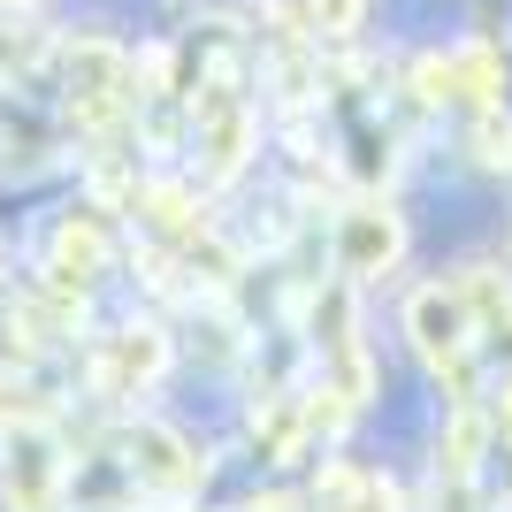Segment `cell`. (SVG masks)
<instances>
[{
    "instance_id": "obj_1",
    "label": "cell",
    "mask_w": 512,
    "mask_h": 512,
    "mask_svg": "<svg viewBox=\"0 0 512 512\" xmlns=\"http://www.w3.org/2000/svg\"><path fill=\"white\" fill-rule=\"evenodd\" d=\"M184 100H192V138H199V184L222 192V184L245 176V161H253V146H260V115H253V100H245L237 62L214 54V62L199 69V85H184Z\"/></svg>"
},
{
    "instance_id": "obj_2",
    "label": "cell",
    "mask_w": 512,
    "mask_h": 512,
    "mask_svg": "<svg viewBox=\"0 0 512 512\" xmlns=\"http://www.w3.org/2000/svg\"><path fill=\"white\" fill-rule=\"evenodd\" d=\"M54 62H62V107H69V123L92 130V138H107V130L130 115V54L115 39H100V31H85V39H69Z\"/></svg>"
},
{
    "instance_id": "obj_3",
    "label": "cell",
    "mask_w": 512,
    "mask_h": 512,
    "mask_svg": "<svg viewBox=\"0 0 512 512\" xmlns=\"http://www.w3.org/2000/svg\"><path fill=\"white\" fill-rule=\"evenodd\" d=\"M406 337L451 398H474V337H482V321L467 314V299L451 283H428V291L406 299Z\"/></svg>"
},
{
    "instance_id": "obj_4",
    "label": "cell",
    "mask_w": 512,
    "mask_h": 512,
    "mask_svg": "<svg viewBox=\"0 0 512 512\" xmlns=\"http://www.w3.org/2000/svg\"><path fill=\"white\" fill-rule=\"evenodd\" d=\"M115 459H123L130 490L146 497V505H192L199 482H207V451L192 444V436H176V428L161 421H130L123 436H115Z\"/></svg>"
},
{
    "instance_id": "obj_5",
    "label": "cell",
    "mask_w": 512,
    "mask_h": 512,
    "mask_svg": "<svg viewBox=\"0 0 512 512\" xmlns=\"http://www.w3.org/2000/svg\"><path fill=\"white\" fill-rule=\"evenodd\" d=\"M314 352H321V390L360 413L367 398H375V367H367L360 314H352V283H344V276L314 291Z\"/></svg>"
},
{
    "instance_id": "obj_6",
    "label": "cell",
    "mask_w": 512,
    "mask_h": 512,
    "mask_svg": "<svg viewBox=\"0 0 512 512\" xmlns=\"http://www.w3.org/2000/svg\"><path fill=\"white\" fill-rule=\"evenodd\" d=\"M0 505L8 512H69V459L54 451L46 421H23L0 459Z\"/></svg>"
},
{
    "instance_id": "obj_7",
    "label": "cell",
    "mask_w": 512,
    "mask_h": 512,
    "mask_svg": "<svg viewBox=\"0 0 512 512\" xmlns=\"http://www.w3.org/2000/svg\"><path fill=\"white\" fill-rule=\"evenodd\" d=\"M169 375V329L161 321H123L92 344V390L100 398H138Z\"/></svg>"
},
{
    "instance_id": "obj_8",
    "label": "cell",
    "mask_w": 512,
    "mask_h": 512,
    "mask_svg": "<svg viewBox=\"0 0 512 512\" xmlns=\"http://www.w3.org/2000/svg\"><path fill=\"white\" fill-rule=\"evenodd\" d=\"M406 253V222L390 214V199H352L337 214V276L344 283H375L398 268Z\"/></svg>"
},
{
    "instance_id": "obj_9",
    "label": "cell",
    "mask_w": 512,
    "mask_h": 512,
    "mask_svg": "<svg viewBox=\"0 0 512 512\" xmlns=\"http://www.w3.org/2000/svg\"><path fill=\"white\" fill-rule=\"evenodd\" d=\"M100 214L107 207H69L62 222H54V237H46V268L69 276V283H85V291H92V276H107V260H115V237H107Z\"/></svg>"
},
{
    "instance_id": "obj_10",
    "label": "cell",
    "mask_w": 512,
    "mask_h": 512,
    "mask_svg": "<svg viewBox=\"0 0 512 512\" xmlns=\"http://www.w3.org/2000/svg\"><path fill=\"white\" fill-rule=\"evenodd\" d=\"M130 214H138V230H146V245H192L199 230H214L207 214H199V192L192 184H169V176H161V184H138V192H130Z\"/></svg>"
},
{
    "instance_id": "obj_11",
    "label": "cell",
    "mask_w": 512,
    "mask_h": 512,
    "mask_svg": "<svg viewBox=\"0 0 512 512\" xmlns=\"http://www.w3.org/2000/svg\"><path fill=\"white\" fill-rule=\"evenodd\" d=\"M306 436H314V413H306V390H268L253 406V444L260 459H276V467H291L306 451Z\"/></svg>"
},
{
    "instance_id": "obj_12",
    "label": "cell",
    "mask_w": 512,
    "mask_h": 512,
    "mask_svg": "<svg viewBox=\"0 0 512 512\" xmlns=\"http://www.w3.org/2000/svg\"><path fill=\"white\" fill-rule=\"evenodd\" d=\"M482 444H490V413L474 406V398H459V406H451V428H444V451H436V474H444V482H474Z\"/></svg>"
},
{
    "instance_id": "obj_13",
    "label": "cell",
    "mask_w": 512,
    "mask_h": 512,
    "mask_svg": "<svg viewBox=\"0 0 512 512\" xmlns=\"http://www.w3.org/2000/svg\"><path fill=\"white\" fill-rule=\"evenodd\" d=\"M451 85H459V100L474 107H505V62H497V46H459L451 54Z\"/></svg>"
},
{
    "instance_id": "obj_14",
    "label": "cell",
    "mask_w": 512,
    "mask_h": 512,
    "mask_svg": "<svg viewBox=\"0 0 512 512\" xmlns=\"http://www.w3.org/2000/svg\"><path fill=\"white\" fill-rule=\"evenodd\" d=\"M451 291L467 299V314H474V321H490V314H505V306H512V283H505V268H490V260H474V268H467L459 283H451Z\"/></svg>"
},
{
    "instance_id": "obj_15",
    "label": "cell",
    "mask_w": 512,
    "mask_h": 512,
    "mask_svg": "<svg viewBox=\"0 0 512 512\" xmlns=\"http://www.w3.org/2000/svg\"><path fill=\"white\" fill-rule=\"evenodd\" d=\"M474 161H482V169H512V115L505 107H482V123H474Z\"/></svg>"
},
{
    "instance_id": "obj_16",
    "label": "cell",
    "mask_w": 512,
    "mask_h": 512,
    "mask_svg": "<svg viewBox=\"0 0 512 512\" xmlns=\"http://www.w3.org/2000/svg\"><path fill=\"white\" fill-rule=\"evenodd\" d=\"M360 16H367V0H306V31H314V46L321 39H352Z\"/></svg>"
},
{
    "instance_id": "obj_17",
    "label": "cell",
    "mask_w": 512,
    "mask_h": 512,
    "mask_svg": "<svg viewBox=\"0 0 512 512\" xmlns=\"http://www.w3.org/2000/svg\"><path fill=\"white\" fill-rule=\"evenodd\" d=\"M39 54H46V46H39V39H31V31H23V23H16V16H0V85H16L23 69L39 62Z\"/></svg>"
},
{
    "instance_id": "obj_18",
    "label": "cell",
    "mask_w": 512,
    "mask_h": 512,
    "mask_svg": "<svg viewBox=\"0 0 512 512\" xmlns=\"http://www.w3.org/2000/svg\"><path fill=\"white\" fill-rule=\"evenodd\" d=\"M23 421H46V406H39V390L23 383V375L0 367V428H23Z\"/></svg>"
},
{
    "instance_id": "obj_19",
    "label": "cell",
    "mask_w": 512,
    "mask_h": 512,
    "mask_svg": "<svg viewBox=\"0 0 512 512\" xmlns=\"http://www.w3.org/2000/svg\"><path fill=\"white\" fill-rule=\"evenodd\" d=\"M413 92H421L428 107H436V100H459V85H451V54H428V62H413Z\"/></svg>"
},
{
    "instance_id": "obj_20",
    "label": "cell",
    "mask_w": 512,
    "mask_h": 512,
    "mask_svg": "<svg viewBox=\"0 0 512 512\" xmlns=\"http://www.w3.org/2000/svg\"><path fill=\"white\" fill-rule=\"evenodd\" d=\"M482 329H490V352H497V367L512 375V306H505V314H490Z\"/></svg>"
},
{
    "instance_id": "obj_21",
    "label": "cell",
    "mask_w": 512,
    "mask_h": 512,
    "mask_svg": "<svg viewBox=\"0 0 512 512\" xmlns=\"http://www.w3.org/2000/svg\"><path fill=\"white\" fill-rule=\"evenodd\" d=\"M490 436L512 444V375H505V390H497V406H490Z\"/></svg>"
},
{
    "instance_id": "obj_22",
    "label": "cell",
    "mask_w": 512,
    "mask_h": 512,
    "mask_svg": "<svg viewBox=\"0 0 512 512\" xmlns=\"http://www.w3.org/2000/svg\"><path fill=\"white\" fill-rule=\"evenodd\" d=\"M237 512H299L291 497H253V505H237Z\"/></svg>"
},
{
    "instance_id": "obj_23",
    "label": "cell",
    "mask_w": 512,
    "mask_h": 512,
    "mask_svg": "<svg viewBox=\"0 0 512 512\" xmlns=\"http://www.w3.org/2000/svg\"><path fill=\"white\" fill-rule=\"evenodd\" d=\"M31 8H39V0H0V16H31Z\"/></svg>"
}]
</instances>
